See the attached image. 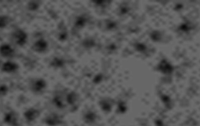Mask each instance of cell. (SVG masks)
<instances>
[{
    "label": "cell",
    "instance_id": "6da1fadb",
    "mask_svg": "<svg viewBox=\"0 0 200 126\" xmlns=\"http://www.w3.org/2000/svg\"><path fill=\"white\" fill-rule=\"evenodd\" d=\"M12 37L13 42L18 46H23L27 43L28 39L27 33L21 29H17L13 32Z\"/></svg>",
    "mask_w": 200,
    "mask_h": 126
},
{
    "label": "cell",
    "instance_id": "7a4b0ae2",
    "mask_svg": "<svg viewBox=\"0 0 200 126\" xmlns=\"http://www.w3.org/2000/svg\"><path fill=\"white\" fill-rule=\"evenodd\" d=\"M30 87H31V90L33 92L35 93H41L45 90L46 82L42 78H38L33 81Z\"/></svg>",
    "mask_w": 200,
    "mask_h": 126
},
{
    "label": "cell",
    "instance_id": "3957f363",
    "mask_svg": "<svg viewBox=\"0 0 200 126\" xmlns=\"http://www.w3.org/2000/svg\"><path fill=\"white\" fill-rule=\"evenodd\" d=\"M48 44L44 39H40L35 41L33 45L32 49L35 52L42 53L48 49Z\"/></svg>",
    "mask_w": 200,
    "mask_h": 126
},
{
    "label": "cell",
    "instance_id": "277c9868",
    "mask_svg": "<svg viewBox=\"0 0 200 126\" xmlns=\"http://www.w3.org/2000/svg\"><path fill=\"white\" fill-rule=\"evenodd\" d=\"M14 49L8 44H2L0 46V55L4 58H12L14 55Z\"/></svg>",
    "mask_w": 200,
    "mask_h": 126
},
{
    "label": "cell",
    "instance_id": "5b68a950",
    "mask_svg": "<svg viewBox=\"0 0 200 126\" xmlns=\"http://www.w3.org/2000/svg\"><path fill=\"white\" fill-rule=\"evenodd\" d=\"M18 69V66L11 61L4 63L2 66L3 71L6 73H13Z\"/></svg>",
    "mask_w": 200,
    "mask_h": 126
},
{
    "label": "cell",
    "instance_id": "8992f818",
    "mask_svg": "<svg viewBox=\"0 0 200 126\" xmlns=\"http://www.w3.org/2000/svg\"><path fill=\"white\" fill-rule=\"evenodd\" d=\"M8 22L9 20L8 17L4 16H0V28H2L7 26Z\"/></svg>",
    "mask_w": 200,
    "mask_h": 126
},
{
    "label": "cell",
    "instance_id": "52a82bcc",
    "mask_svg": "<svg viewBox=\"0 0 200 126\" xmlns=\"http://www.w3.org/2000/svg\"><path fill=\"white\" fill-rule=\"evenodd\" d=\"M8 92V88L6 85H1L0 87V96H3L6 95Z\"/></svg>",
    "mask_w": 200,
    "mask_h": 126
}]
</instances>
